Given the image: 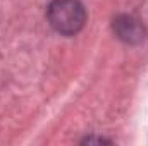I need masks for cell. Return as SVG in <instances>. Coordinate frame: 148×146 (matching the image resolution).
Instances as JSON below:
<instances>
[{"instance_id":"obj_1","label":"cell","mask_w":148,"mask_h":146,"mask_svg":"<svg viewBox=\"0 0 148 146\" xmlns=\"http://www.w3.org/2000/svg\"><path fill=\"white\" fill-rule=\"evenodd\" d=\"M47 17L57 33L73 36L83 29L86 23V10L79 0H53L48 5Z\"/></svg>"},{"instance_id":"obj_2","label":"cell","mask_w":148,"mask_h":146,"mask_svg":"<svg viewBox=\"0 0 148 146\" xmlns=\"http://www.w3.org/2000/svg\"><path fill=\"white\" fill-rule=\"evenodd\" d=\"M117 24L124 28V29H119L121 38H126L127 41L133 40V38H138V40L141 38V31H140L138 23H134V21H131V19H126L124 23H117Z\"/></svg>"}]
</instances>
